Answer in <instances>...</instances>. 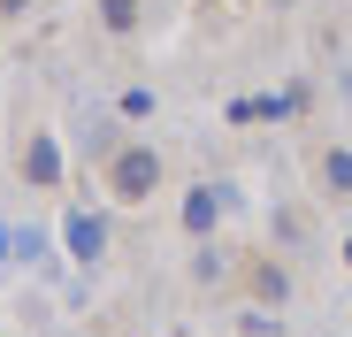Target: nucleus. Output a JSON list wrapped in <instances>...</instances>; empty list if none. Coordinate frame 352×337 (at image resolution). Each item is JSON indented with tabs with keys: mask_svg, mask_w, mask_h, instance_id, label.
Here are the masks:
<instances>
[{
	"mask_svg": "<svg viewBox=\"0 0 352 337\" xmlns=\"http://www.w3.org/2000/svg\"><path fill=\"white\" fill-rule=\"evenodd\" d=\"M0 16H8V23H23V16H31V0H0Z\"/></svg>",
	"mask_w": 352,
	"mask_h": 337,
	"instance_id": "f8f14e48",
	"label": "nucleus"
},
{
	"mask_svg": "<svg viewBox=\"0 0 352 337\" xmlns=\"http://www.w3.org/2000/svg\"><path fill=\"white\" fill-rule=\"evenodd\" d=\"M16 177H23V192H62V184H69V161H62V146H54L46 123H23V138H16Z\"/></svg>",
	"mask_w": 352,
	"mask_h": 337,
	"instance_id": "f03ea898",
	"label": "nucleus"
},
{
	"mask_svg": "<svg viewBox=\"0 0 352 337\" xmlns=\"http://www.w3.org/2000/svg\"><path fill=\"white\" fill-rule=\"evenodd\" d=\"M238 299H253V307H291V261H283V246L238 261Z\"/></svg>",
	"mask_w": 352,
	"mask_h": 337,
	"instance_id": "7ed1b4c3",
	"label": "nucleus"
},
{
	"mask_svg": "<svg viewBox=\"0 0 352 337\" xmlns=\"http://www.w3.org/2000/svg\"><path fill=\"white\" fill-rule=\"evenodd\" d=\"M62 253H69L77 268L107 261V215H92V207H69V215H62Z\"/></svg>",
	"mask_w": 352,
	"mask_h": 337,
	"instance_id": "39448f33",
	"label": "nucleus"
},
{
	"mask_svg": "<svg viewBox=\"0 0 352 337\" xmlns=\"http://www.w3.org/2000/svg\"><path fill=\"white\" fill-rule=\"evenodd\" d=\"M268 246H283V253H307L314 246V215L291 199V207H268Z\"/></svg>",
	"mask_w": 352,
	"mask_h": 337,
	"instance_id": "0eeeda50",
	"label": "nucleus"
},
{
	"mask_svg": "<svg viewBox=\"0 0 352 337\" xmlns=\"http://www.w3.org/2000/svg\"><path fill=\"white\" fill-rule=\"evenodd\" d=\"M192 284H238V268L222 261V246H214V238H207V246L192 253Z\"/></svg>",
	"mask_w": 352,
	"mask_h": 337,
	"instance_id": "9d476101",
	"label": "nucleus"
},
{
	"mask_svg": "<svg viewBox=\"0 0 352 337\" xmlns=\"http://www.w3.org/2000/svg\"><path fill=\"white\" fill-rule=\"evenodd\" d=\"M307 177H314V199L322 207H352V146L314 138L307 146Z\"/></svg>",
	"mask_w": 352,
	"mask_h": 337,
	"instance_id": "20e7f679",
	"label": "nucleus"
},
{
	"mask_svg": "<svg viewBox=\"0 0 352 337\" xmlns=\"http://www.w3.org/2000/svg\"><path fill=\"white\" fill-rule=\"evenodd\" d=\"M222 207H230V192H222V184H192V192H184L176 222H184V238H192V246H207V238L222 230Z\"/></svg>",
	"mask_w": 352,
	"mask_h": 337,
	"instance_id": "423d86ee",
	"label": "nucleus"
},
{
	"mask_svg": "<svg viewBox=\"0 0 352 337\" xmlns=\"http://www.w3.org/2000/svg\"><path fill=\"white\" fill-rule=\"evenodd\" d=\"M115 116H123V123H153V92L146 85H123V92H115Z\"/></svg>",
	"mask_w": 352,
	"mask_h": 337,
	"instance_id": "9b49d317",
	"label": "nucleus"
},
{
	"mask_svg": "<svg viewBox=\"0 0 352 337\" xmlns=\"http://www.w3.org/2000/svg\"><path fill=\"white\" fill-rule=\"evenodd\" d=\"M92 23L107 39H138L146 31V0H92Z\"/></svg>",
	"mask_w": 352,
	"mask_h": 337,
	"instance_id": "6e6552de",
	"label": "nucleus"
},
{
	"mask_svg": "<svg viewBox=\"0 0 352 337\" xmlns=\"http://www.w3.org/2000/svg\"><path fill=\"white\" fill-rule=\"evenodd\" d=\"M123 138H131V123H123V116H92V123H85V153H92V161H107Z\"/></svg>",
	"mask_w": 352,
	"mask_h": 337,
	"instance_id": "1a4fd4ad",
	"label": "nucleus"
},
{
	"mask_svg": "<svg viewBox=\"0 0 352 337\" xmlns=\"http://www.w3.org/2000/svg\"><path fill=\"white\" fill-rule=\"evenodd\" d=\"M344 261H352V246H344Z\"/></svg>",
	"mask_w": 352,
	"mask_h": 337,
	"instance_id": "4468645a",
	"label": "nucleus"
},
{
	"mask_svg": "<svg viewBox=\"0 0 352 337\" xmlns=\"http://www.w3.org/2000/svg\"><path fill=\"white\" fill-rule=\"evenodd\" d=\"M161 184H168V161H161V146L153 138H123L107 161H100V192H107V207H153L161 199Z\"/></svg>",
	"mask_w": 352,
	"mask_h": 337,
	"instance_id": "f257e3e1",
	"label": "nucleus"
},
{
	"mask_svg": "<svg viewBox=\"0 0 352 337\" xmlns=\"http://www.w3.org/2000/svg\"><path fill=\"white\" fill-rule=\"evenodd\" d=\"M0 261H16V230H8V222H0Z\"/></svg>",
	"mask_w": 352,
	"mask_h": 337,
	"instance_id": "ddd939ff",
	"label": "nucleus"
}]
</instances>
